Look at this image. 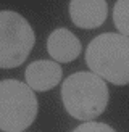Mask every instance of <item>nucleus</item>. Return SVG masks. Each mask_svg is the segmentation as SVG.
Wrapping results in <instances>:
<instances>
[{
	"label": "nucleus",
	"instance_id": "7ed1b4c3",
	"mask_svg": "<svg viewBox=\"0 0 129 132\" xmlns=\"http://www.w3.org/2000/svg\"><path fill=\"white\" fill-rule=\"evenodd\" d=\"M37 98L24 82L0 81V130L24 132L37 116Z\"/></svg>",
	"mask_w": 129,
	"mask_h": 132
},
{
	"label": "nucleus",
	"instance_id": "f257e3e1",
	"mask_svg": "<svg viewBox=\"0 0 129 132\" xmlns=\"http://www.w3.org/2000/svg\"><path fill=\"white\" fill-rule=\"evenodd\" d=\"M108 87L102 77L90 71L68 76L61 85L64 110L79 121L89 122L99 118L108 105Z\"/></svg>",
	"mask_w": 129,
	"mask_h": 132
},
{
	"label": "nucleus",
	"instance_id": "423d86ee",
	"mask_svg": "<svg viewBox=\"0 0 129 132\" xmlns=\"http://www.w3.org/2000/svg\"><path fill=\"white\" fill-rule=\"evenodd\" d=\"M61 66L52 60H37L32 61L24 71L26 85L31 90L45 92L53 89L61 81Z\"/></svg>",
	"mask_w": 129,
	"mask_h": 132
},
{
	"label": "nucleus",
	"instance_id": "39448f33",
	"mask_svg": "<svg viewBox=\"0 0 129 132\" xmlns=\"http://www.w3.org/2000/svg\"><path fill=\"white\" fill-rule=\"evenodd\" d=\"M69 16L77 28L95 29L105 23L108 16L107 0H71Z\"/></svg>",
	"mask_w": 129,
	"mask_h": 132
},
{
	"label": "nucleus",
	"instance_id": "20e7f679",
	"mask_svg": "<svg viewBox=\"0 0 129 132\" xmlns=\"http://www.w3.org/2000/svg\"><path fill=\"white\" fill-rule=\"evenodd\" d=\"M36 44V36L26 18L16 11H0V68L23 64Z\"/></svg>",
	"mask_w": 129,
	"mask_h": 132
},
{
	"label": "nucleus",
	"instance_id": "1a4fd4ad",
	"mask_svg": "<svg viewBox=\"0 0 129 132\" xmlns=\"http://www.w3.org/2000/svg\"><path fill=\"white\" fill-rule=\"evenodd\" d=\"M73 132H115V129L110 127L108 124H103V122L89 121V122H84L81 126H77Z\"/></svg>",
	"mask_w": 129,
	"mask_h": 132
},
{
	"label": "nucleus",
	"instance_id": "0eeeda50",
	"mask_svg": "<svg viewBox=\"0 0 129 132\" xmlns=\"http://www.w3.org/2000/svg\"><path fill=\"white\" fill-rule=\"evenodd\" d=\"M47 52L52 60L58 63H69L81 53V42L71 31L60 28L55 29L47 39Z\"/></svg>",
	"mask_w": 129,
	"mask_h": 132
},
{
	"label": "nucleus",
	"instance_id": "6e6552de",
	"mask_svg": "<svg viewBox=\"0 0 129 132\" xmlns=\"http://www.w3.org/2000/svg\"><path fill=\"white\" fill-rule=\"evenodd\" d=\"M113 23L119 34L129 37V0H116L113 8Z\"/></svg>",
	"mask_w": 129,
	"mask_h": 132
},
{
	"label": "nucleus",
	"instance_id": "f03ea898",
	"mask_svg": "<svg viewBox=\"0 0 129 132\" xmlns=\"http://www.w3.org/2000/svg\"><path fill=\"white\" fill-rule=\"evenodd\" d=\"M90 72L115 85L129 84V37L105 32L90 40L86 48Z\"/></svg>",
	"mask_w": 129,
	"mask_h": 132
}]
</instances>
